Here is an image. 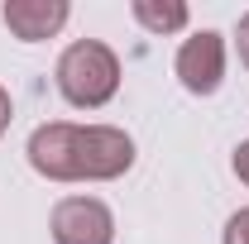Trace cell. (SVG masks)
Wrapping results in <instances>:
<instances>
[{
	"label": "cell",
	"instance_id": "6",
	"mask_svg": "<svg viewBox=\"0 0 249 244\" xmlns=\"http://www.w3.org/2000/svg\"><path fill=\"white\" fill-rule=\"evenodd\" d=\"M134 19L149 34H178L187 29V5L182 0H134Z\"/></svg>",
	"mask_w": 249,
	"mask_h": 244
},
{
	"label": "cell",
	"instance_id": "5",
	"mask_svg": "<svg viewBox=\"0 0 249 244\" xmlns=\"http://www.w3.org/2000/svg\"><path fill=\"white\" fill-rule=\"evenodd\" d=\"M5 29L24 43H38V38H53V34L67 24V0H5Z\"/></svg>",
	"mask_w": 249,
	"mask_h": 244
},
{
	"label": "cell",
	"instance_id": "4",
	"mask_svg": "<svg viewBox=\"0 0 249 244\" xmlns=\"http://www.w3.org/2000/svg\"><path fill=\"white\" fill-rule=\"evenodd\" d=\"M178 77L192 96H211L225 77V38L216 29L192 34L182 48H178Z\"/></svg>",
	"mask_w": 249,
	"mask_h": 244
},
{
	"label": "cell",
	"instance_id": "10",
	"mask_svg": "<svg viewBox=\"0 0 249 244\" xmlns=\"http://www.w3.org/2000/svg\"><path fill=\"white\" fill-rule=\"evenodd\" d=\"M10 129V96H5V87H0V134Z\"/></svg>",
	"mask_w": 249,
	"mask_h": 244
},
{
	"label": "cell",
	"instance_id": "1",
	"mask_svg": "<svg viewBox=\"0 0 249 244\" xmlns=\"http://www.w3.org/2000/svg\"><path fill=\"white\" fill-rule=\"evenodd\" d=\"M29 163L48 182H115L134 163V139L115 124H38L29 134Z\"/></svg>",
	"mask_w": 249,
	"mask_h": 244
},
{
	"label": "cell",
	"instance_id": "3",
	"mask_svg": "<svg viewBox=\"0 0 249 244\" xmlns=\"http://www.w3.org/2000/svg\"><path fill=\"white\" fill-rule=\"evenodd\" d=\"M53 244H115V215L96 196H62L53 206Z\"/></svg>",
	"mask_w": 249,
	"mask_h": 244
},
{
	"label": "cell",
	"instance_id": "9",
	"mask_svg": "<svg viewBox=\"0 0 249 244\" xmlns=\"http://www.w3.org/2000/svg\"><path fill=\"white\" fill-rule=\"evenodd\" d=\"M240 62L249 67V15L240 19Z\"/></svg>",
	"mask_w": 249,
	"mask_h": 244
},
{
	"label": "cell",
	"instance_id": "7",
	"mask_svg": "<svg viewBox=\"0 0 249 244\" xmlns=\"http://www.w3.org/2000/svg\"><path fill=\"white\" fill-rule=\"evenodd\" d=\"M220 244H249V206L225 220V240H220Z\"/></svg>",
	"mask_w": 249,
	"mask_h": 244
},
{
	"label": "cell",
	"instance_id": "8",
	"mask_svg": "<svg viewBox=\"0 0 249 244\" xmlns=\"http://www.w3.org/2000/svg\"><path fill=\"white\" fill-rule=\"evenodd\" d=\"M235 173H240V182H249V139L235 149Z\"/></svg>",
	"mask_w": 249,
	"mask_h": 244
},
{
	"label": "cell",
	"instance_id": "2",
	"mask_svg": "<svg viewBox=\"0 0 249 244\" xmlns=\"http://www.w3.org/2000/svg\"><path fill=\"white\" fill-rule=\"evenodd\" d=\"M58 91L67 105L77 110H101L110 96L120 91V58L96 43V38H82L72 48H62L58 58Z\"/></svg>",
	"mask_w": 249,
	"mask_h": 244
}]
</instances>
